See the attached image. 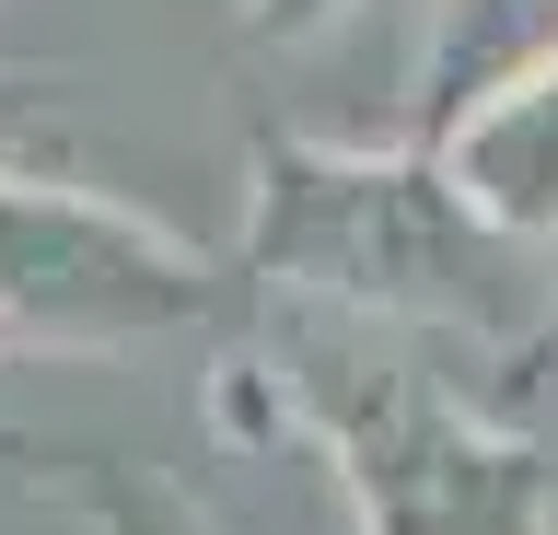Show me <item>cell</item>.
I'll use <instances>...</instances> for the list:
<instances>
[{
	"label": "cell",
	"instance_id": "obj_2",
	"mask_svg": "<svg viewBox=\"0 0 558 535\" xmlns=\"http://www.w3.org/2000/svg\"><path fill=\"white\" fill-rule=\"evenodd\" d=\"M547 59H558V0H453L430 94H442V117H477V106H500L523 71H547Z\"/></svg>",
	"mask_w": 558,
	"mask_h": 535
},
{
	"label": "cell",
	"instance_id": "obj_1",
	"mask_svg": "<svg viewBox=\"0 0 558 535\" xmlns=\"http://www.w3.org/2000/svg\"><path fill=\"white\" fill-rule=\"evenodd\" d=\"M453 175H465V198H477L488 221H523V233H547V221H558V59H547V71H523L500 106L465 117Z\"/></svg>",
	"mask_w": 558,
	"mask_h": 535
}]
</instances>
